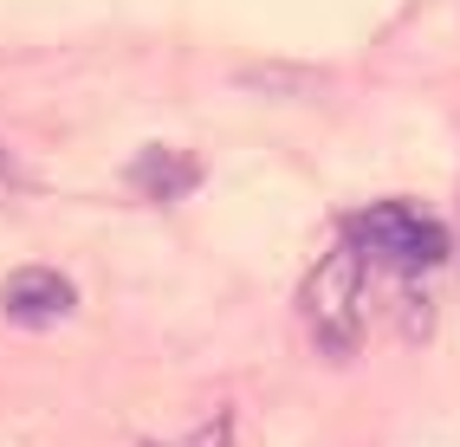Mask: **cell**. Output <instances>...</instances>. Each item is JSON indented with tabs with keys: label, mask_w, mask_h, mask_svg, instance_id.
I'll list each match as a JSON object with an SVG mask.
<instances>
[{
	"label": "cell",
	"mask_w": 460,
	"mask_h": 447,
	"mask_svg": "<svg viewBox=\"0 0 460 447\" xmlns=\"http://www.w3.org/2000/svg\"><path fill=\"white\" fill-rule=\"evenodd\" d=\"M0 175H13V156H7V149H0Z\"/></svg>",
	"instance_id": "cell-6"
},
{
	"label": "cell",
	"mask_w": 460,
	"mask_h": 447,
	"mask_svg": "<svg viewBox=\"0 0 460 447\" xmlns=\"http://www.w3.org/2000/svg\"><path fill=\"white\" fill-rule=\"evenodd\" d=\"M201 182L195 156H181V149H143V156L130 162V188L149 195V201H181Z\"/></svg>",
	"instance_id": "cell-4"
},
{
	"label": "cell",
	"mask_w": 460,
	"mask_h": 447,
	"mask_svg": "<svg viewBox=\"0 0 460 447\" xmlns=\"http://www.w3.org/2000/svg\"><path fill=\"white\" fill-rule=\"evenodd\" d=\"M72 305H78V292L58 266H20L0 285V311L13 324H58V318H72Z\"/></svg>",
	"instance_id": "cell-3"
},
{
	"label": "cell",
	"mask_w": 460,
	"mask_h": 447,
	"mask_svg": "<svg viewBox=\"0 0 460 447\" xmlns=\"http://www.w3.org/2000/svg\"><path fill=\"white\" fill-rule=\"evenodd\" d=\"M363 298H370V259H363L350 241H337L318 259V273L305 279V324H312V337L331 356H357L363 324H370Z\"/></svg>",
	"instance_id": "cell-2"
},
{
	"label": "cell",
	"mask_w": 460,
	"mask_h": 447,
	"mask_svg": "<svg viewBox=\"0 0 460 447\" xmlns=\"http://www.w3.org/2000/svg\"><path fill=\"white\" fill-rule=\"evenodd\" d=\"M344 241L370 259V273L395 279H421L447 259V227L415 201H370L344 221Z\"/></svg>",
	"instance_id": "cell-1"
},
{
	"label": "cell",
	"mask_w": 460,
	"mask_h": 447,
	"mask_svg": "<svg viewBox=\"0 0 460 447\" xmlns=\"http://www.w3.org/2000/svg\"><path fill=\"white\" fill-rule=\"evenodd\" d=\"M181 447H227V415H221V422H201V434L181 441Z\"/></svg>",
	"instance_id": "cell-5"
}]
</instances>
